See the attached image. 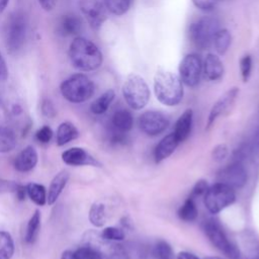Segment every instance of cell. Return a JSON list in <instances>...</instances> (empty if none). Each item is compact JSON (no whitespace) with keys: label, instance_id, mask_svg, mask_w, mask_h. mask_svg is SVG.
Wrapping results in <instances>:
<instances>
[{"label":"cell","instance_id":"6da1fadb","mask_svg":"<svg viewBox=\"0 0 259 259\" xmlns=\"http://www.w3.org/2000/svg\"><path fill=\"white\" fill-rule=\"evenodd\" d=\"M68 54L72 66L83 72L97 70L103 62L100 49L93 41L83 36H77L72 40Z\"/></svg>","mask_w":259,"mask_h":259},{"label":"cell","instance_id":"7a4b0ae2","mask_svg":"<svg viewBox=\"0 0 259 259\" xmlns=\"http://www.w3.org/2000/svg\"><path fill=\"white\" fill-rule=\"evenodd\" d=\"M153 87L157 100L166 106L179 104L184 95L183 83L179 76L162 68L154 75Z\"/></svg>","mask_w":259,"mask_h":259},{"label":"cell","instance_id":"3957f363","mask_svg":"<svg viewBox=\"0 0 259 259\" xmlns=\"http://www.w3.org/2000/svg\"><path fill=\"white\" fill-rule=\"evenodd\" d=\"M60 90L63 97L69 102L82 103L93 96L95 86L88 76L77 73L64 80L60 86Z\"/></svg>","mask_w":259,"mask_h":259},{"label":"cell","instance_id":"277c9868","mask_svg":"<svg viewBox=\"0 0 259 259\" xmlns=\"http://www.w3.org/2000/svg\"><path fill=\"white\" fill-rule=\"evenodd\" d=\"M221 28L220 21L214 16H202L188 26V37L191 44L198 50L203 51L210 48L217 30Z\"/></svg>","mask_w":259,"mask_h":259},{"label":"cell","instance_id":"5b68a950","mask_svg":"<svg viewBox=\"0 0 259 259\" xmlns=\"http://www.w3.org/2000/svg\"><path fill=\"white\" fill-rule=\"evenodd\" d=\"M121 91L126 104L135 110L143 109L148 104L151 97L147 82L138 74H130L126 77Z\"/></svg>","mask_w":259,"mask_h":259},{"label":"cell","instance_id":"8992f818","mask_svg":"<svg viewBox=\"0 0 259 259\" xmlns=\"http://www.w3.org/2000/svg\"><path fill=\"white\" fill-rule=\"evenodd\" d=\"M27 23L23 13L14 12L8 18L4 26V42L9 54H17L24 45Z\"/></svg>","mask_w":259,"mask_h":259},{"label":"cell","instance_id":"52a82bcc","mask_svg":"<svg viewBox=\"0 0 259 259\" xmlns=\"http://www.w3.org/2000/svg\"><path fill=\"white\" fill-rule=\"evenodd\" d=\"M83 246H87L97 253H99L103 259H127L126 249L117 242L104 239L100 233L90 230L83 236Z\"/></svg>","mask_w":259,"mask_h":259},{"label":"cell","instance_id":"ba28073f","mask_svg":"<svg viewBox=\"0 0 259 259\" xmlns=\"http://www.w3.org/2000/svg\"><path fill=\"white\" fill-rule=\"evenodd\" d=\"M236 200V193L234 188L217 182L208 186L204 193L203 203L210 213H219L226 207L233 204Z\"/></svg>","mask_w":259,"mask_h":259},{"label":"cell","instance_id":"9c48e42d","mask_svg":"<svg viewBox=\"0 0 259 259\" xmlns=\"http://www.w3.org/2000/svg\"><path fill=\"white\" fill-rule=\"evenodd\" d=\"M204 233L208 238L209 242L222 253L231 259H240L241 253L239 248L235 246L227 237L226 233L214 221H207L203 227Z\"/></svg>","mask_w":259,"mask_h":259},{"label":"cell","instance_id":"30bf717a","mask_svg":"<svg viewBox=\"0 0 259 259\" xmlns=\"http://www.w3.org/2000/svg\"><path fill=\"white\" fill-rule=\"evenodd\" d=\"M202 75V60L196 53L186 54L179 63L178 76L182 83L188 87L199 84Z\"/></svg>","mask_w":259,"mask_h":259},{"label":"cell","instance_id":"8fae6325","mask_svg":"<svg viewBox=\"0 0 259 259\" xmlns=\"http://www.w3.org/2000/svg\"><path fill=\"white\" fill-rule=\"evenodd\" d=\"M168 116L158 110H147L139 117L140 130L148 136H158L169 125Z\"/></svg>","mask_w":259,"mask_h":259},{"label":"cell","instance_id":"7c38bea8","mask_svg":"<svg viewBox=\"0 0 259 259\" xmlns=\"http://www.w3.org/2000/svg\"><path fill=\"white\" fill-rule=\"evenodd\" d=\"M218 182L226 184L232 188H242L248 179L247 171L240 161H235L218 173Z\"/></svg>","mask_w":259,"mask_h":259},{"label":"cell","instance_id":"4fadbf2b","mask_svg":"<svg viewBox=\"0 0 259 259\" xmlns=\"http://www.w3.org/2000/svg\"><path fill=\"white\" fill-rule=\"evenodd\" d=\"M79 7L93 29H99L107 18L106 8L99 0H80Z\"/></svg>","mask_w":259,"mask_h":259},{"label":"cell","instance_id":"5bb4252c","mask_svg":"<svg viewBox=\"0 0 259 259\" xmlns=\"http://www.w3.org/2000/svg\"><path fill=\"white\" fill-rule=\"evenodd\" d=\"M239 88L238 87H232L230 89H228L212 105L208 117H207V121H206V130H208L213 123L214 121L218 119V117H220L222 114H224L225 112H227L235 103V100L237 99L238 95H239Z\"/></svg>","mask_w":259,"mask_h":259},{"label":"cell","instance_id":"9a60e30c","mask_svg":"<svg viewBox=\"0 0 259 259\" xmlns=\"http://www.w3.org/2000/svg\"><path fill=\"white\" fill-rule=\"evenodd\" d=\"M62 160L67 165L72 166H100L99 162L91 154L79 147L70 148L63 152Z\"/></svg>","mask_w":259,"mask_h":259},{"label":"cell","instance_id":"2e32d148","mask_svg":"<svg viewBox=\"0 0 259 259\" xmlns=\"http://www.w3.org/2000/svg\"><path fill=\"white\" fill-rule=\"evenodd\" d=\"M225 67L221 58L212 53L206 54L202 61V75L205 80L214 82L223 78Z\"/></svg>","mask_w":259,"mask_h":259},{"label":"cell","instance_id":"e0dca14e","mask_svg":"<svg viewBox=\"0 0 259 259\" xmlns=\"http://www.w3.org/2000/svg\"><path fill=\"white\" fill-rule=\"evenodd\" d=\"M58 33L63 36L77 35L82 30V19L73 13L65 14L58 23Z\"/></svg>","mask_w":259,"mask_h":259},{"label":"cell","instance_id":"ac0fdd59","mask_svg":"<svg viewBox=\"0 0 259 259\" xmlns=\"http://www.w3.org/2000/svg\"><path fill=\"white\" fill-rule=\"evenodd\" d=\"M37 163V153L32 146L25 147L15 158L14 168L19 172L32 170Z\"/></svg>","mask_w":259,"mask_h":259},{"label":"cell","instance_id":"d6986e66","mask_svg":"<svg viewBox=\"0 0 259 259\" xmlns=\"http://www.w3.org/2000/svg\"><path fill=\"white\" fill-rule=\"evenodd\" d=\"M179 142L174 136V134H169L165 136L156 146L154 151V159L156 163H160L171 156L176 150Z\"/></svg>","mask_w":259,"mask_h":259},{"label":"cell","instance_id":"ffe728a7","mask_svg":"<svg viewBox=\"0 0 259 259\" xmlns=\"http://www.w3.org/2000/svg\"><path fill=\"white\" fill-rule=\"evenodd\" d=\"M193 121V111L191 108H187L183 111V113L178 117L175 127H174V136L178 140L179 143L184 142L191 133Z\"/></svg>","mask_w":259,"mask_h":259},{"label":"cell","instance_id":"44dd1931","mask_svg":"<svg viewBox=\"0 0 259 259\" xmlns=\"http://www.w3.org/2000/svg\"><path fill=\"white\" fill-rule=\"evenodd\" d=\"M68 180H69V172L66 170L61 171L54 177L49 187V191L47 193V203H49V205L54 204L58 200Z\"/></svg>","mask_w":259,"mask_h":259},{"label":"cell","instance_id":"7402d4cb","mask_svg":"<svg viewBox=\"0 0 259 259\" xmlns=\"http://www.w3.org/2000/svg\"><path fill=\"white\" fill-rule=\"evenodd\" d=\"M112 130L119 133L126 134L134 125V118L132 113L126 109H119L115 111L111 117Z\"/></svg>","mask_w":259,"mask_h":259},{"label":"cell","instance_id":"603a6c76","mask_svg":"<svg viewBox=\"0 0 259 259\" xmlns=\"http://www.w3.org/2000/svg\"><path fill=\"white\" fill-rule=\"evenodd\" d=\"M79 136V132L77 127L70 121H64L62 122L58 130H57V145L58 146H64L68 144L69 142L77 139Z\"/></svg>","mask_w":259,"mask_h":259},{"label":"cell","instance_id":"cb8c5ba5","mask_svg":"<svg viewBox=\"0 0 259 259\" xmlns=\"http://www.w3.org/2000/svg\"><path fill=\"white\" fill-rule=\"evenodd\" d=\"M232 44V33L228 28L221 27L217 30L214 33L213 39H212V46L215 50V52L220 55L223 56L225 55Z\"/></svg>","mask_w":259,"mask_h":259},{"label":"cell","instance_id":"d4e9b609","mask_svg":"<svg viewBox=\"0 0 259 259\" xmlns=\"http://www.w3.org/2000/svg\"><path fill=\"white\" fill-rule=\"evenodd\" d=\"M115 97V92L113 89H108L103 92L98 98H96L90 105V110L96 115L103 114L107 111L108 107L112 103Z\"/></svg>","mask_w":259,"mask_h":259},{"label":"cell","instance_id":"484cf974","mask_svg":"<svg viewBox=\"0 0 259 259\" xmlns=\"http://www.w3.org/2000/svg\"><path fill=\"white\" fill-rule=\"evenodd\" d=\"M26 194L32 202L41 206L47 203V191L44 185L30 182L26 185Z\"/></svg>","mask_w":259,"mask_h":259},{"label":"cell","instance_id":"4316f807","mask_svg":"<svg viewBox=\"0 0 259 259\" xmlns=\"http://www.w3.org/2000/svg\"><path fill=\"white\" fill-rule=\"evenodd\" d=\"M16 146V136L7 126H0V153L12 151Z\"/></svg>","mask_w":259,"mask_h":259},{"label":"cell","instance_id":"83f0119b","mask_svg":"<svg viewBox=\"0 0 259 259\" xmlns=\"http://www.w3.org/2000/svg\"><path fill=\"white\" fill-rule=\"evenodd\" d=\"M88 218L93 226L97 228L103 227L106 222L105 205L101 202H94L89 209Z\"/></svg>","mask_w":259,"mask_h":259},{"label":"cell","instance_id":"f1b7e54d","mask_svg":"<svg viewBox=\"0 0 259 259\" xmlns=\"http://www.w3.org/2000/svg\"><path fill=\"white\" fill-rule=\"evenodd\" d=\"M197 213L198 212L195 204V199L190 196L178 209V217L184 222H193L196 219Z\"/></svg>","mask_w":259,"mask_h":259},{"label":"cell","instance_id":"f546056e","mask_svg":"<svg viewBox=\"0 0 259 259\" xmlns=\"http://www.w3.org/2000/svg\"><path fill=\"white\" fill-rule=\"evenodd\" d=\"M40 228V211L35 210L31 218L29 219L27 226H26V232H25V241L28 244H32L38 234Z\"/></svg>","mask_w":259,"mask_h":259},{"label":"cell","instance_id":"4dcf8cb0","mask_svg":"<svg viewBox=\"0 0 259 259\" xmlns=\"http://www.w3.org/2000/svg\"><path fill=\"white\" fill-rule=\"evenodd\" d=\"M103 4L111 14L121 16L130 10L132 0H103Z\"/></svg>","mask_w":259,"mask_h":259},{"label":"cell","instance_id":"1f68e13d","mask_svg":"<svg viewBox=\"0 0 259 259\" xmlns=\"http://www.w3.org/2000/svg\"><path fill=\"white\" fill-rule=\"evenodd\" d=\"M14 253V243L11 235L0 231V259H10Z\"/></svg>","mask_w":259,"mask_h":259},{"label":"cell","instance_id":"d6a6232c","mask_svg":"<svg viewBox=\"0 0 259 259\" xmlns=\"http://www.w3.org/2000/svg\"><path fill=\"white\" fill-rule=\"evenodd\" d=\"M239 67H240V73H241V77L244 83L248 82L250 77H251V73H252V68H253V59L252 56L249 54L244 55L239 62Z\"/></svg>","mask_w":259,"mask_h":259},{"label":"cell","instance_id":"836d02e7","mask_svg":"<svg viewBox=\"0 0 259 259\" xmlns=\"http://www.w3.org/2000/svg\"><path fill=\"white\" fill-rule=\"evenodd\" d=\"M156 259H175L171 246L165 241H159L154 248Z\"/></svg>","mask_w":259,"mask_h":259},{"label":"cell","instance_id":"e575fe53","mask_svg":"<svg viewBox=\"0 0 259 259\" xmlns=\"http://www.w3.org/2000/svg\"><path fill=\"white\" fill-rule=\"evenodd\" d=\"M100 234L104 239L113 242H119L124 239L123 231L116 227H106Z\"/></svg>","mask_w":259,"mask_h":259},{"label":"cell","instance_id":"d590c367","mask_svg":"<svg viewBox=\"0 0 259 259\" xmlns=\"http://www.w3.org/2000/svg\"><path fill=\"white\" fill-rule=\"evenodd\" d=\"M76 259H103V257L97 253L95 250L87 247L82 246L75 252Z\"/></svg>","mask_w":259,"mask_h":259},{"label":"cell","instance_id":"8d00e7d4","mask_svg":"<svg viewBox=\"0 0 259 259\" xmlns=\"http://www.w3.org/2000/svg\"><path fill=\"white\" fill-rule=\"evenodd\" d=\"M229 155V148L226 144H220L212 149L211 157L217 162L224 161Z\"/></svg>","mask_w":259,"mask_h":259},{"label":"cell","instance_id":"74e56055","mask_svg":"<svg viewBox=\"0 0 259 259\" xmlns=\"http://www.w3.org/2000/svg\"><path fill=\"white\" fill-rule=\"evenodd\" d=\"M192 4L199 10L209 12L214 9L219 0H191Z\"/></svg>","mask_w":259,"mask_h":259},{"label":"cell","instance_id":"f35d334b","mask_svg":"<svg viewBox=\"0 0 259 259\" xmlns=\"http://www.w3.org/2000/svg\"><path fill=\"white\" fill-rule=\"evenodd\" d=\"M208 188V184H207V181L203 180V179H200L198 181H196V183L194 184V186L192 187L191 189V193H190V197L192 198H196L198 196H201V195H204V193L206 192Z\"/></svg>","mask_w":259,"mask_h":259},{"label":"cell","instance_id":"ab89813d","mask_svg":"<svg viewBox=\"0 0 259 259\" xmlns=\"http://www.w3.org/2000/svg\"><path fill=\"white\" fill-rule=\"evenodd\" d=\"M53 137V131L49 125H44L41 126L36 133H35V138L38 142L42 144H47L51 141Z\"/></svg>","mask_w":259,"mask_h":259},{"label":"cell","instance_id":"60d3db41","mask_svg":"<svg viewBox=\"0 0 259 259\" xmlns=\"http://www.w3.org/2000/svg\"><path fill=\"white\" fill-rule=\"evenodd\" d=\"M41 111L42 113L48 116V117H54L56 115V109H55V106L54 104L48 100V99H45L41 103Z\"/></svg>","mask_w":259,"mask_h":259},{"label":"cell","instance_id":"b9f144b4","mask_svg":"<svg viewBox=\"0 0 259 259\" xmlns=\"http://www.w3.org/2000/svg\"><path fill=\"white\" fill-rule=\"evenodd\" d=\"M16 184L17 183L12 182V181H7V180L0 179V192H7V191L14 192Z\"/></svg>","mask_w":259,"mask_h":259},{"label":"cell","instance_id":"7bdbcfd3","mask_svg":"<svg viewBox=\"0 0 259 259\" xmlns=\"http://www.w3.org/2000/svg\"><path fill=\"white\" fill-rule=\"evenodd\" d=\"M7 77H8V70L6 67V63L0 54V82L5 81Z\"/></svg>","mask_w":259,"mask_h":259},{"label":"cell","instance_id":"ee69618b","mask_svg":"<svg viewBox=\"0 0 259 259\" xmlns=\"http://www.w3.org/2000/svg\"><path fill=\"white\" fill-rule=\"evenodd\" d=\"M14 193L18 200H23L25 198V194H26V186H23V185L17 183Z\"/></svg>","mask_w":259,"mask_h":259},{"label":"cell","instance_id":"f6af8a7d","mask_svg":"<svg viewBox=\"0 0 259 259\" xmlns=\"http://www.w3.org/2000/svg\"><path fill=\"white\" fill-rule=\"evenodd\" d=\"M38 3L46 11H51L56 6V0H38Z\"/></svg>","mask_w":259,"mask_h":259},{"label":"cell","instance_id":"bcb514c9","mask_svg":"<svg viewBox=\"0 0 259 259\" xmlns=\"http://www.w3.org/2000/svg\"><path fill=\"white\" fill-rule=\"evenodd\" d=\"M175 259H200L198 258L196 255L190 253V252H186V251H182V252H179L176 256Z\"/></svg>","mask_w":259,"mask_h":259},{"label":"cell","instance_id":"7dc6e473","mask_svg":"<svg viewBox=\"0 0 259 259\" xmlns=\"http://www.w3.org/2000/svg\"><path fill=\"white\" fill-rule=\"evenodd\" d=\"M61 259H76V256H75V252H72V251H69V250H67V251L63 252Z\"/></svg>","mask_w":259,"mask_h":259},{"label":"cell","instance_id":"c3c4849f","mask_svg":"<svg viewBox=\"0 0 259 259\" xmlns=\"http://www.w3.org/2000/svg\"><path fill=\"white\" fill-rule=\"evenodd\" d=\"M8 2L9 0H0V13H2L5 10Z\"/></svg>","mask_w":259,"mask_h":259},{"label":"cell","instance_id":"681fc988","mask_svg":"<svg viewBox=\"0 0 259 259\" xmlns=\"http://www.w3.org/2000/svg\"><path fill=\"white\" fill-rule=\"evenodd\" d=\"M12 110H13V113H14V114H18V113L21 112V107L16 104V105L13 106V109H12Z\"/></svg>","mask_w":259,"mask_h":259},{"label":"cell","instance_id":"f907efd6","mask_svg":"<svg viewBox=\"0 0 259 259\" xmlns=\"http://www.w3.org/2000/svg\"><path fill=\"white\" fill-rule=\"evenodd\" d=\"M204 259H224V258H221V257H214V256H211V257H206Z\"/></svg>","mask_w":259,"mask_h":259}]
</instances>
